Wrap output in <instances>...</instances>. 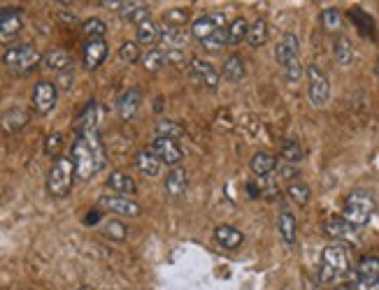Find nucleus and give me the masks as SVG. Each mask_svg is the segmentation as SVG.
<instances>
[{"instance_id": "obj_1", "label": "nucleus", "mask_w": 379, "mask_h": 290, "mask_svg": "<svg viewBox=\"0 0 379 290\" xmlns=\"http://www.w3.org/2000/svg\"><path fill=\"white\" fill-rule=\"evenodd\" d=\"M70 160L74 167V177L82 181L91 179L93 174H98L103 170L107 158H105V146H103V139H100L98 130L77 135V139L72 142Z\"/></svg>"}, {"instance_id": "obj_2", "label": "nucleus", "mask_w": 379, "mask_h": 290, "mask_svg": "<svg viewBox=\"0 0 379 290\" xmlns=\"http://www.w3.org/2000/svg\"><path fill=\"white\" fill-rule=\"evenodd\" d=\"M351 272V255L347 251V246L335 241L328 244L321 253V267H319V279L323 283H333L340 281L342 276H347Z\"/></svg>"}, {"instance_id": "obj_3", "label": "nucleus", "mask_w": 379, "mask_h": 290, "mask_svg": "<svg viewBox=\"0 0 379 290\" xmlns=\"http://www.w3.org/2000/svg\"><path fill=\"white\" fill-rule=\"evenodd\" d=\"M3 63L12 75L24 77L42 65V56H40V51L31 44H12L3 53Z\"/></svg>"}, {"instance_id": "obj_4", "label": "nucleus", "mask_w": 379, "mask_h": 290, "mask_svg": "<svg viewBox=\"0 0 379 290\" xmlns=\"http://www.w3.org/2000/svg\"><path fill=\"white\" fill-rule=\"evenodd\" d=\"M375 200H372L370 193L365 191H351L347 195V200H344V207H342V219L347 221V223L361 228L365 223H370L372 214H375Z\"/></svg>"}, {"instance_id": "obj_5", "label": "nucleus", "mask_w": 379, "mask_h": 290, "mask_svg": "<svg viewBox=\"0 0 379 290\" xmlns=\"http://www.w3.org/2000/svg\"><path fill=\"white\" fill-rule=\"evenodd\" d=\"M74 181V167L70 156H58L54 160L49 174H47V193L51 198H65Z\"/></svg>"}, {"instance_id": "obj_6", "label": "nucleus", "mask_w": 379, "mask_h": 290, "mask_svg": "<svg viewBox=\"0 0 379 290\" xmlns=\"http://www.w3.org/2000/svg\"><path fill=\"white\" fill-rule=\"evenodd\" d=\"M307 75V96H309V103L314 107H326L328 100H330V82L328 77L321 72V67L316 65H309L305 70Z\"/></svg>"}, {"instance_id": "obj_7", "label": "nucleus", "mask_w": 379, "mask_h": 290, "mask_svg": "<svg viewBox=\"0 0 379 290\" xmlns=\"http://www.w3.org/2000/svg\"><path fill=\"white\" fill-rule=\"evenodd\" d=\"M351 290H379V258H363L354 269Z\"/></svg>"}, {"instance_id": "obj_8", "label": "nucleus", "mask_w": 379, "mask_h": 290, "mask_svg": "<svg viewBox=\"0 0 379 290\" xmlns=\"http://www.w3.org/2000/svg\"><path fill=\"white\" fill-rule=\"evenodd\" d=\"M152 153L161 160V163L172 165V167H177L179 160L184 158V151H182V146L177 142L166 139V137H156L152 142Z\"/></svg>"}, {"instance_id": "obj_9", "label": "nucleus", "mask_w": 379, "mask_h": 290, "mask_svg": "<svg viewBox=\"0 0 379 290\" xmlns=\"http://www.w3.org/2000/svg\"><path fill=\"white\" fill-rule=\"evenodd\" d=\"M98 205L112 214L128 216V219H135V216H140L142 212L138 202H133L131 198H121V195H103V198L98 200Z\"/></svg>"}, {"instance_id": "obj_10", "label": "nucleus", "mask_w": 379, "mask_h": 290, "mask_svg": "<svg viewBox=\"0 0 379 290\" xmlns=\"http://www.w3.org/2000/svg\"><path fill=\"white\" fill-rule=\"evenodd\" d=\"M58 100V91L51 82H38L35 89H33V107L40 114H49L54 107H56Z\"/></svg>"}, {"instance_id": "obj_11", "label": "nucleus", "mask_w": 379, "mask_h": 290, "mask_svg": "<svg viewBox=\"0 0 379 290\" xmlns=\"http://www.w3.org/2000/svg\"><path fill=\"white\" fill-rule=\"evenodd\" d=\"M188 70H191V77L195 84L205 86V89H216V86H219V72H216V67L212 63H207V60L193 58Z\"/></svg>"}, {"instance_id": "obj_12", "label": "nucleus", "mask_w": 379, "mask_h": 290, "mask_svg": "<svg viewBox=\"0 0 379 290\" xmlns=\"http://www.w3.org/2000/svg\"><path fill=\"white\" fill-rule=\"evenodd\" d=\"M110 56V46H107L105 37L100 40H86L84 44V67L86 70H98Z\"/></svg>"}, {"instance_id": "obj_13", "label": "nucleus", "mask_w": 379, "mask_h": 290, "mask_svg": "<svg viewBox=\"0 0 379 290\" xmlns=\"http://www.w3.org/2000/svg\"><path fill=\"white\" fill-rule=\"evenodd\" d=\"M22 10H0V42H10L22 31Z\"/></svg>"}, {"instance_id": "obj_14", "label": "nucleus", "mask_w": 379, "mask_h": 290, "mask_svg": "<svg viewBox=\"0 0 379 290\" xmlns=\"http://www.w3.org/2000/svg\"><path fill=\"white\" fill-rule=\"evenodd\" d=\"M298 53H300V42H298V37L293 35V33H287V35L280 40V44L275 46V58L282 67L289 65L291 60L300 58Z\"/></svg>"}, {"instance_id": "obj_15", "label": "nucleus", "mask_w": 379, "mask_h": 290, "mask_svg": "<svg viewBox=\"0 0 379 290\" xmlns=\"http://www.w3.org/2000/svg\"><path fill=\"white\" fill-rule=\"evenodd\" d=\"M323 230H326L328 237H333L335 241H356L358 239V228L347 223V221L342 219H330L326 221V225H323Z\"/></svg>"}, {"instance_id": "obj_16", "label": "nucleus", "mask_w": 379, "mask_h": 290, "mask_svg": "<svg viewBox=\"0 0 379 290\" xmlns=\"http://www.w3.org/2000/svg\"><path fill=\"white\" fill-rule=\"evenodd\" d=\"M221 24H223V15H202L191 24V35L202 42V40L212 35L214 31H219Z\"/></svg>"}, {"instance_id": "obj_17", "label": "nucleus", "mask_w": 379, "mask_h": 290, "mask_svg": "<svg viewBox=\"0 0 379 290\" xmlns=\"http://www.w3.org/2000/svg\"><path fill=\"white\" fill-rule=\"evenodd\" d=\"M186 186H188V174L184 167H172L166 174V191L170 198H182L186 193Z\"/></svg>"}, {"instance_id": "obj_18", "label": "nucleus", "mask_w": 379, "mask_h": 290, "mask_svg": "<svg viewBox=\"0 0 379 290\" xmlns=\"http://www.w3.org/2000/svg\"><path fill=\"white\" fill-rule=\"evenodd\" d=\"M140 100H142V93L138 89H131V91H126L124 96H121L117 100V112H119V117L124 119V121H131L135 114H138L140 110Z\"/></svg>"}, {"instance_id": "obj_19", "label": "nucleus", "mask_w": 379, "mask_h": 290, "mask_svg": "<svg viewBox=\"0 0 379 290\" xmlns=\"http://www.w3.org/2000/svg\"><path fill=\"white\" fill-rule=\"evenodd\" d=\"M117 12L121 19H126V22H131L135 26H140L142 22L149 19V8L145 3H135V0H131V3H119Z\"/></svg>"}, {"instance_id": "obj_20", "label": "nucleus", "mask_w": 379, "mask_h": 290, "mask_svg": "<svg viewBox=\"0 0 379 290\" xmlns=\"http://www.w3.org/2000/svg\"><path fill=\"white\" fill-rule=\"evenodd\" d=\"M214 239H216V244L223 246V248H238L242 241H245V234H242L238 228H233V225H219L214 230Z\"/></svg>"}, {"instance_id": "obj_21", "label": "nucleus", "mask_w": 379, "mask_h": 290, "mask_svg": "<svg viewBox=\"0 0 379 290\" xmlns=\"http://www.w3.org/2000/svg\"><path fill=\"white\" fill-rule=\"evenodd\" d=\"M159 37L161 42L168 46V51H182L186 44V33L182 28H172V26H159Z\"/></svg>"}, {"instance_id": "obj_22", "label": "nucleus", "mask_w": 379, "mask_h": 290, "mask_svg": "<svg viewBox=\"0 0 379 290\" xmlns=\"http://www.w3.org/2000/svg\"><path fill=\"white\" fill-rule=\"evenodd\" d=\"M107 188H112V191L119 193L121 198H128V195L138 193V184L133 181V177H128L124 172H112L110 179H107Z\"/></svg>"}, {"instance_id": "obj_23", "label": "nucleus", "mask_w": 379, "mask_h": 290, "mask_svg": "<svg viewBox=\"0 0 379 290\" xmlns=\"http://www.w3.org/2000/svg\"><path fill=\"white\" fill-rule=\"evenodd\" d=\"M280 237L287 246L296 244L298 237V223H296V216L289 212V209H282L280 212Z\"/></svg>"}, {"instance_id": "obj_24", "label": "nucleus", "mask_w": 379, "mask_h": 290, "mask_svg": "<svg viewBox=\"0 0 379 290\" xmlns=\"http://www.w3.org/2000/svg\"><path fill=\"white\" fill-rule=\"evenodd\" d=\"M26 123H29V112L19 110V107H15V110H8L3 117H0V126H3L5 133H19Z\"/></svg>"}, {"instance_id": "obj_25", "label": "nucleus", "mask_w": 379, "mask_h": 290, "mask_svg": "<svg viewBox=\"0 0 379 290\" xmlns=\"http://www.w3.org/2000/svg\"><path fill=\"white\" fill-rule=\"evenodd\" d=\"M275 167H277V158L273 156V153H268V151H259V153H256V156L252 158V172H254L259 179L270 177V174L275 172Z\"/></svg>"}, {"instance_id": "obj_26", "label": "nucleus", "mask_w": 379, "mask_h": 290, "mask_svg": "<svg viewBox=\"0 0 379 290\" xmlns=\"http://www.w3.org/2000/svg\"><path fill=\"white\" fill-rule=\"evenodd\" d=\"M100 114H103V110H100V105H98V103H89V105H86V110L82 112V117H79V121H77V130H79V133L98 130Z\"/></svg>"}, {"instance_id": "obj_27", "label": "nucleus", "mask_w": 379, "mask_h": 290, "mask_svg": "<svg viewBox=\"0 0 379 290\" xmlns=\"http://www.w3.org/2000/svg\"><path fill=\"white\" fill-rule=\"evenodd\" d=\"M42 65L51 72H63L72 65V56L65 49H54L42 58Z\"/></svg>"}, {"instance_id": "obj_28", "label": "nucleus", "mask_w": 379, "mask_h": 290, "mask_svg": "<svg viewBox=\"0 0 379 290\" xmlns=\"http://www.w3.org/2000/svg\"><path fill=\"white\" fill-rule=\"evenodd\" d=\"M135 167H138L142 174H147V177H159L161 160L154 156L152 151H138L135 153Z\"/></svg>"}, {"instance_id": "obj_29", "label": "nucleus", "mask_w": 379, "mask_h": 290, "mask_svg": "<svg viewBox=\"0 0 379 290\" xmlns=\"http://www.w3.org/2000/svg\"><path fill=\"white\" fill-rule=\"evenodd\" d=\"M154 133L159 135V137H166V139H172L177 142L186 135L184 126L177 123V121H170V119H161L156 121V126H154Z\"/></svg>"}, {"instance_id": "obj_30", "label": "nucleus", "mask_w": 379, "mask_h": 290, "mask_svg": "<svg viewBox=\"0 0 379 290\" xmlns=\"http://www.w3.org/2000/svg\"><path fill=\"white\" fill-rule=\"evenodd\" d=\"M223 77L233 84H238L245 79V60H242V56L233 53V56L226 58V63H223Z\"/></svg>"}, {"instance_id": "obj_31", "label": "nucleus", "mask_w": 379, "mask_h": 290, "mask_svg": "<svg viewBox=\"0 0 379 290\" xmlns=\"http://www.w3.org/2000/svg\"><path fill=\"white\" fill-rule=\"evenodd\" d=\"M333 53H335V60L340 65H351L354 63V44H351V40L349 37H344V35H340L335 40V44H333Z\"/></svg>"}, {"instance_id": "obj_32", "label": "nucleus", "mask_w": 379, "mask_h": 290, "mask_svg": "<svg viewBox=\"0 0 379 290\" xmlns=\"http://www.w3.org/2000/svg\"><path fill=\"white\" fill-rule=\"evenodd\" d=\"M245 42L249 46H263V44L268 42V24H266V19H256L254 24H249Z\"/></svg>"}, {"instance_id": "obj_33", "label": "nucleus", "mask_w": 379, "mask_h": 290, "mask_svg": "<svg viewBox=\"0 0 379 290\" xmlns=\"http://www.w3.org/2000/svg\"><path fill=\"white\" fill-rule=\"evenodd\" d=\"M247 31H249V24L245 19H235V22L226 28V44L228 46H238L247 40Z\"/></svg>"}, {"instance_id": "obj_34", "label": "nucleus", "mask_w": 379, "mask_h": 290, "mask_svg": "<svg viewBox=\"0 0 379 290\" xmlns=\"http://www.w3.org/2000/svg\"><path fill=\"white\" fill-rule=\"evenodd\" d=\"M287 195H289V200L298 207H305L307 202L312 200V191H309V186L303 184V181H291L289 188H287Z\"/></svg>"}, {"instance_id": "obj_35", "label": "nucleus", "mask_w": 379, "mask_h": 290, "mask_svg": "<svg viewBox=\"0 0 379 290\" xmlns=\"http://www.w3.org/2000/svg\"><path fill=\"white\" fill-rule=\"evenodd\" d=\"M135 37H138L140 44H154L159 40V26L152 22V19H147V22H142L138 26V31H135Z\"/></svg>"}, {"instance_id": "obj_36", "label": "nucleus", "mask_w": 379, "mask_h": 290, "mask_svg": "<svg viewBox=\"0 0 379 290\" xmlns=\"http://www.w3.org/2000/svg\"><path fill=\"white\" fill-rule=\"evenodd\" d=\"M163 65H166V51H161V49H152L142 56V67H145L147 72H156Z\"/></svg>"}, {"instance_id": "obj_37", "label": "nucleus", "mask_w": 379, "mask_h": 290, "mask_svg": "<svg viewBox=\"0 0 379 290\" xmlns=\"http://www.w3.org/2000/svg\"><path fill=\"white\" fill-rule=\"evenodd\" d=\"M321 26L326 28L328 33H337L342 28V15H340V10H335V8H326L321 12Z\"/></svg>"}, {"instance_id": "obj_38", "label": "nucleus", "mask_w": 379, "mask_h": 290, "mask_svg": "<svg viewBox=\"0 0 379 290\" xmlns=\"http://www.w3.org/2000/svg\"><path fill=\"white\" fill-rule=\"evenodd\" d=\"M105 24L100 22V19H86L84 26H82V33H84V37L86 40H100V37H105Z\"/></svg>"}, {"instance_id": "obj_39", "label": "nucleus", "mask_w": 379, "mask_h": 290, "mask_svg": "<svg viewBox=\"0 0 379 290\" xmlns=\"http://www.w3.org/2000/svg\"><path fill=\"white\" fill-rule=\"evenodd\" d=\"M200 46H202L205 51H219V49H223V46H226V28L214 31L212 35L202 40Z\"/></svg>"}, {"instance_id": "obj_40", "label": "nucleus", "mask_w": 379, "mask_h": 290, "mask_svg": "<svg viewBox=\"0 0 379 290\" xmlns=\"http://www.w3.org/2000/svg\"><path fill=\"white\" fill-rule=\"evenodd\" d=\"M282 158H284V163H298V160H303V149H300V144L298 142H284V146H282Z\"/></svg>"}, {"instance_id": "obj_41", "label": "nucleus", "mask_w": 379, "mask_h": 290, "mask_svg": "<svg viewBox=\"0 0 379 290\" xmlns=\"http://www.w3.org/2000/svg\"><path fill=\"white\" fill-rule=\"evenodd\" d=\"M61 146H63V135H61V133H51V135H47V139H45V153H47V156L58 158Z\"/></svg>"}, {"instance_id": "obj_42", "label": "nucleus", "mask_w": 379, "mask_h": 290, "mask_svg": "<svg viewBox=\"0 0 379 290\" xmlns=\"http://www.w3.org/2000/svg\"><path fill=\"white\" fill-rule=\"evenodd\" d=\"M186 10H179V8H170L166 12V26H172V28H182L186 24Z\"/></svg>"}, {"instance_id": "obj_43", "label": "nucleus", "mask_w": 379, "mask_h": 290, "mask_svg": "<svg viewBox=\"0 0 379 290\" xmlns=\"http://www.w3.org/2000/svg\"><path fill=\"white\" fill-rule=\"evenodd\" d=\"M128 228L124 225V223H119V221H110V223H105V228H103V234H107V237H112V239H126V232Z\"/></svg>"}, {"instance_id": "obj_44", "label": "nucleus", "mask_w": 379, "mask_h": 290, "mask_svg": "<svg viewBox=\"0 0 379 290\" xmlns=\"http://www.w3.org/2000/svg\"><path fill=\"white\" fill-rule=\"evenodd\" d=\"M282 70H284V77H287L289 82H300V77H303L300 58H298V60H291V63H289V65H284Z\"/></svg>"}, {"instance_id": "obj_45", "label": "nucleus", "mask_w": 379, "mask_h": 290, "mask_svg": "<svg viewBox=\"0 0 379 290\" xmlns=\"http://www.w3.org/2000/svg\"><path fill=\"white\" fill-rule=\"evenodd\" d=\"M119 58L124 60V63H135V58H138V44L124 42L119 46Z\"/></svg>"}, {"instance_id": "obj_46", "label": "nucleus", "mask_w": 379, "mask_h": 290, "mask_svg": "<svg viewBox=\"0 0 379 290\" xmlns=\"http://www.w3.org/2000/svg\"><path fill=\"white\" fill-rule=\"evenodd\" d=\"M275 170H280V177H284V179H293L296 177V167L291 165V163H277V167Z\"/></svg>"}, {"instance_id": "obj_47", "label": "nucleus", "mask_w": 379, "mask_h": 290, "mask_svg": "<svg viewBox=\"0 0 379 290\" xmlns=\"http://www.w3.org/2000/svg\"><path fill=\"white\" fill-rule=\"evenodd\" d=\"M168 60L177 65V63H182V60H184V53H182V51H168L166 53V63H168Z\"/></svg>"}, {"instance_id": "obj_48", "label": "nucleus", "mask_w": 379, "mask_h": 290, "mask_svg": "<svg viewBox=\"0 0 379 290\" xmlns=\"http://www.w3.org/2000/svg\"><path fill=\"white\" fill-rule=\"evenodd\" d=\"M100 221V212H93L89 219H86V225H93V223H98Z\"/></svg>"}, {"instance_id": "obj_49", "label": "nucleus", "mask_w": 379, "mask_h": 290, "mask_svg": "<svg viewBox=\"0 0 379 290\" xmlns=\"http://www.w3.org/2000/svg\"><path fill=\"white\" fill-rule=\"evenodd\" d=\"M375 70H377V77H379V58H377V65H375Z\"/></svg>"}, {"instance_id": "obj_50", "label": "nucleus", "mask_w": 379, "mask_h": 290, "mask_svg": "<svg viewBox=\"0 0 379 290\" xmlns=\"http://www.w3.org/2000/svg\"><path fill=\"white\" fill-rule=\"evenodd\" d=\"M342 290H351V288H342Z\"/></svg>"}]
</instances>
